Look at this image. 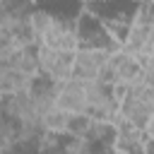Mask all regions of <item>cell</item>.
<instances>
[{"label":"cell","mask_w":154,"mask_h":154,"mask_svg":"<svg viewBox=\"0 0 154 154\" xmlns=\"http://www.w3.org/2000/svg\"><path fill=\"white\" fill-rule=\"evenodd\" d=\"M67 120H70V113H67V111H63V108H58V106H51V108L43 113L41 125H43L46 132H65V130H67Z\"/></svg>","instance_id":"9c48e42d"},{"label":"cell","mask_w":154,"mask_h":154,"mask_svg":"<svg viewBox=\"0 0 154 154\" xmlns=\"http://www.w3.org/2000/svg\"><path fill=\"white\" fill-rule=\"evenodd\" d=\"M84 5H94V2H103V0H82Z\"/></svg>","instance_id":"4fadbf2b"},{"label":"cell","mask_w":154,"mask_h":154,"mask_svg":"<svg viewBox=\"0 0 154 154\" xmlns=\"http://www.w3.org/2000/svg\"><path fill=\"white\" fill-rule=\"evenodd\" d=\"M31 34L38 46L60 48V51H77V17L55 14L41 7H34L31 17Z\"/></svg>","instance_id":"6da1fadb"},{"label":"cell","mask_w":154,"mask_h":154,"mask_svg":"<svg viewBox=\"0 0 154 154\" xmlns=\"http://www.w3.org/2000/svg\"><path fill=\"white\" fill-rule=\"evenodd\" d=\"M120 48L132 53L135 58L154 53V24H130L128 36L120 43Z\"/></svg>","instance_id":"8992f818"},{"label":"cell","mask_w":154,"mask_h":154,"mask_svg":"<svg viewBox=\"0 0 154 154\" xmlns=\"http://www.w3.org/2000/svg\"><path fill=\"white\" fill-rule=\"evenodd\" d=\"M140 79H142L140 60L132 53H128L123 48H116L108 55V63H106V70L101 75V82H106V84H111L116 89H125V87H130V84H135Z\"/></svg>","instance_id":"3957f363"},{"label":"cell","mask_w":154,"mask_h":154,"mask_svg":"<svg viewBox=\"0 0 154 154\" xmlns=\"http://www.w3.org/2000/svg\"><path fill=\"white\" fill-rule=\"evenodd\" d=\"M137 60H140V65H142V79L149 82V84H154V53L142 55V58H137Z\"/></svg>","instance_id":"8fae6325"},{"label":"cell","mask_w":154,"mask_h":154,"mask_svg":"<svg viewBox=\"0 0 154 154\" xmlns=\"http://www.w3.org/2000/svg\"><path fill=\"white\" fill-rule=\"evenodd\" d=\"M154 118V84L140 79L125 89H120V106H118V118L132 128L144 130Z\"/></svg>","instance_id":"7a4b0ae2"},{"label":"cell","mask_w":154,"mask_h":154,"mask_svg":"<svg viewBox=\"0 0 154 154\" xmlns=\"http://www.w3.org/2000/svg\"><path fill=\"white\" fill-rule=\"evenodd\" d=\"M132 24H154V0H137Z\"/></svg>","instance_id":"30bf717a"},{"label":"cell","mask_w":154,"mask_h":154,"mask_svg":"<svg viewBox=\"0 0 154 154\" xmlns=\"http://www.w3.org/2000/svg\"><path fill=\"white\" fill-rule=\"evenodd\" d=\"M111 154H125V152H118V149H113V152H111Z\"/></svg>","instance_id":"5bb4252c"},{"label":"cell","mask_w":154,"mask_h":154,"mask_svg":"<svg viewBox=\"0 0 154 154\" xmlns=\"http://www.w3.org/2000/svg\"><path fill=\"white\" fill-rule=\"evenodd\" d=\"M144 154H154V140L152 137L144 140Z\"/></svg>","instance_id":"7c38bea8"},{"label":"cell","mask_w":154,"mask_h":154,"mask_svg":"<svg viewBox=\"0 0 154 154\" xmlns=\"http://www.w3.org/2000/svg\"><path fill=\"white\" fill-rule=\"evenodd\" d=\"M34 7V0H0V22L29 19Z\"/></svg>","instance_id":"ba28073f"},{"label":"cell","mask_w":154,"mask_h":154,"mask_svg":"<svg viewBox=\"0 0 154 154\" xmlns=\"http://www.w3.org/2000/svg\"><path fill=\"white\" fill-rule=\"evenodd\" d=\"M111 53L113 51H106V48H77L75 60H72V77L82 82L101 79Z\"/></svg>","instance_id":"5b68a950"},{"label":"cell","mask_w":154,"mask_h":154,"mask_svg":"<svg viewBox=\"0 0 154 154\" xmlns=\"http://www.w3.org/2000/svg\"><path fill=\"white\" fill-rule=\"evenodd\" d=\"M34 77L17 70V67H10V65H0V96L2 94H17V91H26L31 87Z\"/></svg>","instance_id":"52a82bcc"},{"label":"cell","mask_w":154,"mask_h":154,"mask_svg":"<svg viewBox=\"0 0 154 154\" xmlns=\"http://www.w3.org/2000/svg\"><path fill=\"white\" fill-rule=\"evenodd\" d=\"M72 60H75V51H60V48H48V46L36 43L38 75H43L53 82H63V79L72 77Z\"/></svg>","instance_id":"277c9868"}]
</instances>
